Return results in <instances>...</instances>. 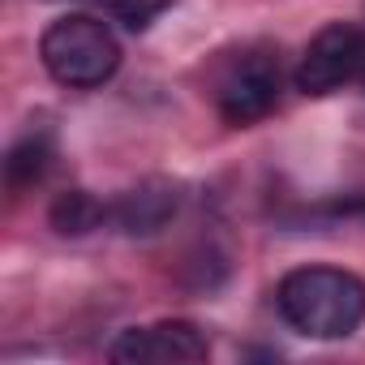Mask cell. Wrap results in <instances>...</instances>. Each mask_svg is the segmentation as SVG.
<instances>
[{
    "mask_svg": "<svg viewBox=\"0 0 365 365\" xmlns=\"http://www.w3.org/2000/svg\"><path fill=\"white\" fill-rule=\"evenodd\" d=\"M48 220H52V228H56L61 237H86V232H95L103 220H112V207H103V202H99L95 194H86V190H65V194H56Z\"/></svg>",
    "mask_w": 365,
    "mask_h": 365,
    "instance_id": "obj_7",
    "label": "cell"
},
{
    "mask_svg": "<svg viewBox=\"0 0 365 365\" xmlns=\"http://www.w3.org/2000/svg\"><path fill=\"white\" fill-rule=\"evenodd\" d=\"M116 365H190L211 356V339L198 322L163 318L155 327H129L108 344Z\"/></svg>",
    "mask_w": 365,
    "mask_h": 365,
    "instance_id": "obj_3",
    "label": "cell"
},
{
    "mask_svg": "<svg viewBox=\"0 0 365 365\" xmlns=\"http://www.w3.org/2000/svg\"><path fill=\"white\" fill-rule=\"evenodd\" d=\"M172 5V0H108V9H112V18L116 22H125L133 35H142L163 9Z\"/></svg>",
    "mask_w": 365,
    "mask_h": 365,
    "instance_id": "obj_9",
    "label": "cell"
},
{
    "mask_svg": "<svg viewBox=\"0 0 365 365\" xmlns=\"http://www.w3.org/2000/svg\"><path fill=\"white\" fill-rule=\"evenodd\" d=\"M39 61L43 69L73 91H95L103 82H112V73L120 69V43L112 35V26L103 18L91 14H65L56 18L43 39H39Z\"/></svg>",
    "mask_w": 365,
    "mask_h": 365,
    "instance_id": "obj_2",
    "label": "cell"
},
{
    "mask_svg": "<svg viewBox=\"0 0 365 365\" xmlns=\"http://www.w3.org/2000/svg\"><path fill=\"white\" fill-rule=\"evenodd\" d=\"M356 82L365 86V31H361V56H356Z\"/></svg>",
    "mask_w": 365,
    "mask_h": 365,
    "instance_id": "obj_10",
    "label": "cell"
},
{
    "mask_svg": "<svg viewBox=\"0 0 365 365\" xmlns=\"http://www.w3.org/2000/svg\"><path fill=\"white\" fill-rule=\"evenodd\" d=\"M356 56H361V31L356 26H348V22L322 26L309 39V48H305V56L297 65V91L301 95L339 91L344 82L356 78Z\"/></svg>",
    "mask_w": 365,
    "mask_h": 365,
    "instance_id": "obj_4",
    "label": "cell"
},
{
    "mask_svg": "<svg viewBox=\"0 0 365 365\" xmlns=\"http://www.w3.org/2000/svg\"><path fill=\"white\" fill-rule=\"evenodd\" d=\"M48 168H52V142H48L43 133L22 138V142L9 150V159H5V176H9V185H14V190L35 185V180H39Z\"/></svg>",
    "mask_w": 365,
    "mask_h": 365,
    "instance_id": "obj_8",
    "label": "cell"
},
{
    "mask_svg": "<svg viewBox=\"0 0 365 365\" xmlns=\"http://www.w3.org/2000/svg\"><path fill=\"white\" fill-rule=\"evenodd\" d=\"M176 211H180V190L172 180H142V185H133L112 202V224L129 237H150L168 228Z\"/></svg>",
    "mask_w": 365,
    "mask_h": 365,
    "instance_id": "obj_6",
    "label": "cell"
},
{
    "mask_svg": "<svg viewBox=\"0 0 365 365\" xmlns=\"http://www.w3.org/2000/svg\"><path fill=\"white\" fill-rule=\"evenodd\" d=\"M284 322L309 339H344L365 322V279L344 267H297L279 279Z\"/></svg>",
    "mask_w": 365,
    "mask_h": 365,
    "instance_id": "obj_1",
    "label": "cell"
},
{
    "mask_svg": "<svg viewBox=\"0 0 365 365\" xmlns=\"http://www.w3.org/2000/svg\"><path fill=\"white\" fill-rule=\"evenodd\" d=\"M215 103H220V116L228 125H254V120H262L279 103V65H271L262 56H250L245 65H237L220 82Z\"/></svg>",
    "mask_w": 365,
    "mask_h": 365,
    "instance_id": "obj_5",
    "label": "cell"
}]
</instances>
